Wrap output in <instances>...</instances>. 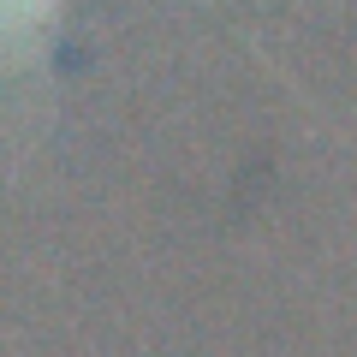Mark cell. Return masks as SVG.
Returning <instances> with one entry per match:
<instances>
[{"mask_svg":"<svg viewBox=\"0 0 357 357\" xmlns=\"http://www.w3.org/2000/svg\"><path fill=\"white\" fill-rule=\"evenodd\" d=\"M60 0H0V72H24L48 54Z\"/></svg>","mask_w":357,"mask_h":357,"instance_id":"6da1fadb","label":"cell"}]
</instances>
